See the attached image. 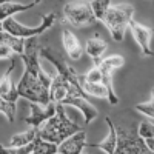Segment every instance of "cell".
I'll return each mask as SVG.
<instances>
[{
	"label": "cell",
	"instance_id": "31",
	"mask_svg": "<svg viewBox=\"0 0 154 154\" xmlns=\"http://www.w3.org/2000/svg\"><path fill=\"white\" fill-rule=\"evenodd\" d=\"M2 2H3V0H0V5H2Z\"/></svg>",
	"mask_w": 154,
	"mask_h": 154
},
{
	"label": "cell",
	"instance_id": "20",
	"mask_svg": "<svg viewBox=\"0 0 154 154\" xmlns=\"http://www.w3.org/2000/svg\"><path fill=\"white\" fill-rule=\"evenodd\" d=\"M112 2H109V0H93V2H89V5H91V9L94 12V17L97 20H102L105 17L108 8L111 6Z\"/></svg>",
	"mask_w": 154,
	"mask_h": 154
},
{
	"label": "cell",
	"instance_id": "11",
	"mask_svg": "<svg viewBox=\"0 0 154 154\" xmlns=\"http://www.w3.org/2000/svg\"><path fill=\"white\" fill-rule=\"evenodd\" d=\"M16 68V60L11 59V63L9 66L6 68L5 74L0 77V97L11 102V103H16L17 99H19V93H17V86L12 82L11 75H12V71Z\"/></svg>",
	"mask_w": 154,
	"mask_h": 154
},
{
	"label": "cell",
	"instance_id": "7",
	"mask_svg": "<svg viewBox=\"0 0 154 154\" xmlns=\"http://www.w3.org/2000/svg\"><path fill=\"white\" fill-rule=\"evenodd\" d=\"M60 105H63V106L69 105V106L77 108V109L83 114L85 125L91 123V122L97 117V116H99V111L96 109V106H94L93 103H89V102L86 100V96H85L83 93H80V91H72L65 100L62 102Z\"/></svg>",
	"mask_w": 154,
	"mask_h": 154
},
{
	"label": "cell",
	"instance_id": "28",
	"mask_svg": "<svg viewBox=\"0 0 154 154\" xmlns=\"http://www.w3.org/2000/svg\"><path fill=\"white\" fill-rule=\"evenodd\" d=\"M145 145H146V148L154 154V137H152V139H146V140H145Z\"/></svg>",
	"mask_w": 154,
	"mask_h": 154
},
{
	"label": "cell",
	"instance_id": "16",
	"mask_svg": "<svg viewBox=\"0 0 154 154\" xmlns=\"http://www.w3.org/2000/svg\"><path fill=\"white\" fill-rule=\"evenodd\" d=\"M108 48V43L106 40H103L100 35H93V37H89L88 40H86V45H85V51H86V54L91 57L93 60H99L102 57V54L106 51Z\"/></svg>",
	"mask_w": 154,
	"mask_h": 154
},
{
	"label": "cell",
	"instance_id": "13",
	"mask_svg": "<svg viewBox=\"0 0 154 154\" xmlns=\"http://www.w3.org/2000/svg\"><path fill=\"white\" fill-rule=\"evenodd\" d=\"M62 43L65 48V53L69 59L72 60H79L83 54V46L80 45L79 38L75 37V34L69 29H63L62 31Z\"/></svg>",
	"mask_w": 154,
	"mask_h": 154
},
{
	"label": "cell",
	"instance_id": "14",
	"mask_svg": "<svg viewBox=\"0 0 154 154\" xmlns=\"http://www.w3.org/2000/svg\"><path fill=\"white\" fill-rule=\"evenodd\" d=\"M38 2L37 0H31V2L22 3V2H2L0 5V22H5L11 17H14L17 12H23L32 6H35Z\"/></svg>",
	"mask_w": 154,
	"mask_h": 154
},
{
	"label": "cell",
	"instance_id": "12",
	"mask_svg": "<svg viewBox=\"0 0 154 154\" xmlns=\"http://www.w3.org/2000/svg\"><path fill=\"white\" fill-rule=\"evenodd\" d=\"M88 146L86 143V133L79 131L68 139H65L63 142L57 146V154H82L83 148Z\"/></svg>",
	"mask_w": 154,
	"mask_h": 154
},
{
	"label": "cell",
	"instance_id": "30",
	"mask_svg": "<svg viewBox=\"0 0 154 154\" xmlns=\"http://www.w3.org/2000/svg\"><path fill=\"white\" fill-rule=\"evenodd\" d=\"M151 96H152V100H154V88L151 89Z\"/></svg>",
	"mask_w": 154,
	"mask_h": 154
},
{
	"label": "cell",
	"instance_id": "23",
	"mask_svg": "<svg viewBox=\"0 0 154 154\" xmlns=\"http://www.w3.org/2000/svg\"><path fill=\"white\" fill-rule=\"evenodd\" d=\"M79 79L88 83H102V74H100V69L94 65V68H91L88 72L79 74Z\"/></svg>",
	"mask_w": 154,
	"mask_h": 154
},
{
	"label": "cell",
	"instance_id": "3",
	"mask_svg": "<svg viewBox=\"0 0 154 154\" xmlns=\"http://www.w3.org/2000/svg\"><path fill=\"white\" fill-rule=\"evenodd\" d=\"M133 14H134V6L131 3L112 2L111 6L108 8L102 22H103V25L116 42H122L125 38L126 28L130 26V22L133 20Z\"/></svg>",
	"mask_w": 154,
	"mask_h": 154
},
{
	"label": "cell",
	"instance_id": "17",
	"mask_svg": "<svg viewBox=\"0 0 154 154\" xmlns=\"http://www.w3.org/2000/svg\"><path fill=\"white\" fill-rule=\"evenodd\" d=\"M38 136V128H31L28 131H23V133H17L11 137L9 143L6 146L11 148H22V146H28L31 143H34V140Z\"/></svg>",
	"mask_w": 154,
	"mask_h": 154
},
{
	"label": "cell",
	"instance_id": "32",
	"mask_svg": "<svg viewBox=\"0 0 154 154\" xmlns=\"http://www.w3.org/2000/svg\"><path fill=\"white\" fill-rule=\"evenodd\" d=\"M82 154H83V152H82Z\"/></svg>",
	"mask_w": 154,
	"mask_h": 154
},
{
	"label": "cell",
	"instance_id": "5",
	"mask_svg": "<svg viewBox=\"0 0 154 154\" xmlns=\"http://www.w3.org/2000/svg\"><path fill=\"white\" fill-rule=\"evenodd\" d=\"M56 19H57L56 12H49V14H45L42 17V23L38 25V26H25L20 22H17L14 17H11V19L3 22V31L9 32L14 37H20V38L26 40V38H32V37L43 34L46 29H49L54 25Z\"/></svg>",
	"mask_w": 154,
	"mask_h": 154
},
{
	"label": "cell",
	"instance_id": "29",
	"mask_svg": "<svg viewBox=\"0 0 154 154\" xmlns=\"http://www.w3.org/2000/svg\"><path fill=\"white\" fill-rule=\"evenodd\" d=\"M3 31V22H0V32Z\"/></svg>",
	"mask_w": 154,
	"mask_h": 154
},
{
	"label": "cell",
	"instance_id": "8",
	"mask_svg": "<svg viewBox=\"0 0 154 154\" xmlns=\"http://www.w3.org/2000/svg\"><path fill=\"white\" fill-rule=\"evenodd\" d=\"M130 31L134 35V40L137 42V45L140 46L143 56H154V51L151 49V37H152V29L148 26H143L142 23H139L136 20L130 22Z\"/></svg>",
	"mask_w": 154,
	"mask_h": 154
},
{
	"label": "cell",
	"instance_id": "25",
	"mask_svg": "<svg viewBox=\"0 0 154 154\" xmlns=\"http://www.w3.org/2000/svg\"><path fill=\"white\" fill-rule=\"evenodd\" d=\"M137 133H139V136L142 137L143 140L152 139V137H154V123H151L149 120H143L142 123L139 125Z\"/></svg>",
	"mask_w": 154,
	"mask_h": 154
},
{
	"label": "cell",
	"instance_id": "21",
	"mask_svg": "<svg viewBox=\"0 0 154 154\" xmlns=\"http://www.w3.org/2000/svg\"><path fill=\"white\" fill-rule=\"evenodd\" d=\"M94 62H99L100 65L109 68L111 71L119 69V68H122V66L125 65V59H123L122 56H119V54L109 56V57H106V59H99V60H94Z\"/></svg>",
	"mask_w": 154,
	"mask_h": 154
},
{
	"label": "cell",
	"instance_id": "9",
	"mask_svg": "<svg viewBox=\"0 0 154 154\" xmlns=\"http://www.w3.org/2000/svg\"><path fill=\"white\" fill-rule=\"evenodd\" d=\"M72 91H80L75 86H72L65 77H62L60 74H56L53 77V82H51V88H49V99L53 103H62ZM82 93V91H80ZM85 94V93H83ZM86 96V94H85Z\"/></svg>",
	"mask_w": 154,
	"mask_h": 154
},
{
	"label": "cell",
	"instance_id": "24",
	"mask_svg": "<svg viewBox=\"0 0 154 154\" xmlns=\"http://www.w3.org/2000/svg\"><path fill=\"white\" fill-rule=\"evenodd\" d=\"M34 146H35V143H31L28 146H22V148H11L6 145L5 146L0 145V154H31L34 151Z\"/></svg>",
	"mask_w": 154,
	"mask_h": 154
},
{
	"label": "cell",
	"instance_id": "4",
	"mask_svg": "<svg viewBox=\"0 0 154 154\" xmlns=\"http://www.w3.org/2000/svg\"><path fill=\"white\" fill-rule=\"evenodd\" d=\"M139 125L136 122L128 125H116L117 130V146L114 154H152L146 145L145 140L137 133Z\"/></svg>",
	"mask_w": 154,
	"mask_h": 154
},
{
	"label": "cell",
	"instance_id": "1",
	"mask_svg": "<svg viewBox=\"0 0 154 154\" xmlns=\"http://www.w3.org/2000/svg\"><path fill=\"white\" fill-rule=\"evenodd\" d=\"M20 59L25 65V71L17 83L19 97L26 99L29 103L48 106L51 103L49 88L53 77L46 74L40 65V46L37 37L26 38L25 51Z\"/></svg>",
	"mask_w": 154,
	"mask_h": 154
},
{
	"label": "cell",
	"instance_id": "27",
	"mask_svg": "<svg viewBox=\"0 0 154 154\" xmlns=\"http://www.w3.org/2000/svg\"><path fill=\"white\" fill-rule=\"evenodd\" d=\"M12 56H14V51H12L9 46L0 45V60H2V59H9Z\"/></svg>",
	"mask_w": 154,
	"mask_h": 154
},
{
	"label": "cell",
	"instance_id": "18",
	"mask_svg": "<svg viewBox=\"0 0 154 154\" xmlns=\"http://www.w3.org/2000/svg\"><path fill=\"white\" fill-rule=\"evenodd\" d=\"M25 42H26L25 38L14 37V35H11V34L6 32V31L0 32V45L9 46L12 51H14V54H19V56L23 54V51H25Z\"/></svg>",
	"mask_w": 154,
	"mask_h": 154
},
{
	"label": "cell",
	"instance_id": "10",
	"mask_svg": "<svg viewBox=\"0 0 154 154\" xmlns=\"http://www.w3.org/2000/svg\"><path fill=\"white\" fill-rule=\"evenodd\" d=\"M29 108H31V114L25 119V122L28 125H31L32 128H40L46 120H49L56 114V103H53V102L48 106L29 103Z\"/></svg>",
	"mask_w": 154,
	"mask_h": 154
},
{
	"label": "cell",
	"instance_id": "6",
	"mask_svg": "<svg viewBox=\"0 0 154 154\" xmlns=\"http://www.w3.org/2000/svg\"><path fill=\"white\" fill-rule=\"evenodd\" d=\"M63 22H66L75 28L94 25L97 19L91 9L89 2L79 0V2H66L63 6Z\"/></svg>",
	"mask_w": 154,
	"mask_h": 154
},
{
	"label": "cell",
	"instance_id": "2",
	"mask_svg": "<svg viewBox=\"0 0 154 154\" xmlns=\"http://www.w3.org/2000/svg\"><path fill=\"white\" fill-rule=\"evenodd\" d=\"M79 131H82L80 125L72 122L68 117L65 106L60 103H56V114L38 128V137L45 140V142L54 143L59 146L65 139H68L69 136L79 133Z\"/></svg>",
	"mask_w": 154,
	"mask_h": 154
},
{
	"label": "cell",
	"instance_id": "19",
	"mask_svg": "<svg viewBox=\"0 0 154 154\" xmlns=\"http://www.w3.org/2000/svg\"><path fill=\"white\" fill-rule=\"evenodd\" d=\"M77 77H79V75H77ZM79 83H80L82 91L86 96H93V97H99V99H109L108 89L102 83H88V82H83L80 79H79Z\"/></svg>",
	"mask_w": 154,
	"mask_h": 154
},
{
	"label": "cell",
	"instance_id": "26",
	"mask_svg": "<svg viewBox=\"0 0 154 154\" xmlns=\"http://www.w3.org/2000/svg\"><path fill=\"white\" fill-rule=\"evenodd\" d=\"M136 109L139 112H142L143 116L149 119H154V100H148V102H143V103H137L136 105Z\"/></svg>",
	"mask_w": 154,
	"mask_h": 154
},
{
	"label": "cell",
	"instance_id": "22",
	"mask_svg": "<svg viewBox=\"0 0 154 154\" xmlns=\"http://www.w3.org/2000/svg\"><path fill=\"white\" fill-rule=\"evenodd\" d=\"M0 112L8 119L9 123H12L16 120V103H11V102L0 97Z\"/></svg>",
	"mask_w": 154,
	"mask_h": 154
},
{
	"label": "cell",
	"instance_id": "15",
	"mask_svg": "<svg viewBox=\"0 0 154 154\" xmlns=\"http://www.w3.org/2000/svg\"><path fill=\"white\" fill-rule=\"evenodd\" d=\"M105 120H106L108 130H109L108 136L102 140V142H99V143H91V145H88V146L99 148V149H102V151H105L106 154H114L116 146H117V130H116V125H114V122H112L109 117H106Z\"/></svg>",
	"mask_w": 154,
	"mask_h": 154
}]
</instances>
